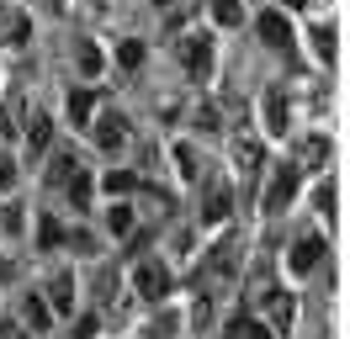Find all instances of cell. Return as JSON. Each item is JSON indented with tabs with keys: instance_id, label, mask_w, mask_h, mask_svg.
Returning a JSON list of instances; mask_svg holds the SVG:
<instances>
[{
	"instance_id": "25",
	"label": "cell",
	"mask_w": 350,
	"mask_h": 339,
	"mask_svg": "<svg viewBox=\"0 0 350 339\" xmlns=\"http://www.w3.org/2000/svg\"><path fill=\"white\" fill-rule=\"evenodd\" d=\"M170 159H175V170H180V180H197V175H202V159H197V148H191V144H175Z\"/></svg>"
},
{
	"instance_id": "29",
	"label": "cell",
	"mask_w": 350,
	"mask_h": 339,
	"mask_svg": "<svg viewBox=\"0 0 350 339\" xmlns=\"http://www.w3.org/2000/svg\"><path fill=\"white\" fill-rule=\"evenodd\" d=\"M308 38H313V53H319V59L334 64V27H313Z\"/></svg>"
},
{
	"instance_id": "15",
	"label": "cell",
	"mask_w": 350,
	"mask_h": 339,
	"mask_svg": "<svg viewBox=\"0 0 350 339\" xmlns=\"http://www.w3.org/2000/svg\"><path fill=\"white\" fill-rule=\"evenodd\" d=\"M292 165L297 170H319V165H329V138H319V133H313V138H297V148H292Z\"/></svg>"
},
{
	"instance_id": "26",
	"label": "cell",
	"mask_w": 350,
	"mask_h": 339,
	"mask_svg": "<svg viewBox=\"0 0 350 339\" xmlns=\"http://www.w3.org/2000/svg\"><path fill=\"white\" fill-rule=\"evenodd\" d=\"M207 11H213L218 27H239L244 21V0H207Z\"/></svg>"
},
{
	"instance_id": "11",
	"label": "cell",
	"mask_w": 350,
	"mask_h": 339,
	"mask_svg": "<svg viewBox=\"0 0 350 339\" xmlns=\"http://www.w3.org/2000/svg\"><path fill=\"white\" fill-rule=\"evenodd\" d=\"M22 127H27V90L16 85V90L0 101V133H5V138H22Z\"/></svg>"
},
{
	"instance_id": "1",
	"label": "cell",
	"mask_w": 350,
	"mask_h": 339,
	"mask_svg": "<svg viewBox=\"0 0 350 339\" xmlns=\"http://www.w3.org/2000/svg\"><path fill=\"white\" fill-rule=\"evenodd\" d=\"M297 191H303V170L297 165H276L271 180H265V191H260V212L265 217H282V212L297 202Z\"/></svg>"
},
{
	"instance_id": "32",
	"label": "cell",
	"mask_w": 350,
	"mask_h": 339,
	"mask_svg": "<svg viewBox=\"0 0 350 339\" xmlns=\"http://www.w3.org/2000/svg\"><path fill=\"white\" fill-rule=\"evenodd\" d=\"M101 186H107V191H111V196H128V191H133V186H138V180H133L128 170H111V175H107V180H101Z\"/></svg>"
},
{
	"instance_id": "4",
	"label": "cell",
	"mask_w": 350,
	"mask_h": 339,
	"mask_svg": "<svg viewBox=\"0 0 350 339\" xmlns=\"http://www.w3.org/2000/svg\"><path fill=\"white\" fill-rule=\"evenodd\" d=\"M133 297L138 302H165L170 297V271L159 260H133Z\"/></svg>"
},
{
	"instance_id": "21",
	"label": "cell",
	"mask_w": 350,
	"mask_h": 339,
	"mask_svg": "<svg viewBox=\"0 0 350 339\" xmlns=\"http://www.w3.org/2000/svg\"><path fill=\"white\" fill-rule=\"evenodd\" d=\"M133 223H138V207H133V202H111L107 207V228L117 233V239H128Z\"/></svg>"
},
{
	"instance_id": "37",
	"label": "cell",
	"mask_w": 350,
	"mask_h": 339,
	"mask_svg": "<svg viewBox=\"0 0 350 339\" xmlns=\"http://www.w3.org/2000/svg\"><path fill=\"white\" fill-rule=\"evenodd\" d=\"M149 5H154V11H170V5H175V0H149Z\"/></svg>"
},
{
	"instance_id": "8",
	"label": "cell",
	"mask_w": 350,
	"mask_h": 339,
	"mask_svg": "<svg viewBox=\"0 0 350 339\" xmlns=\"http://www.w3.org/2000/svg\"><path fill=\"white\" fill-rule=\"evenodd\" d=\"M228 212H234V186L223 175H213L202 186V223H228Z\"/></svg>"
},
{
	"instance_id": "35",
	"label": "cell",
	"mask_w": 350,
	"mask_h": 339,
	"mask_svg": "<svg viewBox=\"0 0 350 339\" xmlns=\"http://www.w3.org/2000/svg\"><path fill=\"white\" fill-rule=\"evenodd\" d=\"M0 339H32V329L27 323H0Z\"/></svg>"
},
{
	"instance_id": "28",
	"label": "cell",
	"mask_w": 350,
	"mask_h": 339,
	"mask_svg": "<svg viewBox=\"0 0 350 339\" xmlns=\"http://www.w3.org/2000/svg\"><path fill=\"white\" fill-rule=\"evenodd\" d=\"M313 207H319V217H324V228H334V175H324V180H319Z\"/></svg>"
},
{
	"instance_id": "14",
	"label": "cell",
	"mask_w": 350,
	"mask_h": 339,
	"mask_svg": "<svg viewBox=\"0 0 350 339\" xmlns=\"http://www.w3.org/2000/svg\"><path fill=\"white\" fill-rule=\"evenodd\" d=\"M43 159H48V170H43V186H48V191H59V186L69 180V175L80 170V165H75V154H69V148H53V154H43Z\"/></svg>"
},
{
	"instance_id": "5",
	"label": "cell",
	"mask_w": 350,
	"mask_h": 339,
	"mask_svg": "<svg viewBox=\"0 0 350 339\" xmlns=\"http://www.w3.org/2000/svg\"><path fill=\"white\" fill-rule=\"evenodd\" d=\"M175 53H180V69H186L191 80H207V74H213V38H207V32H186V38L175 42Z\"/></svg>"
},
{
	"instance_id": "2",
	"label": "cell",
	"mask_w": 350,
	"mask_h": 339,
	"mask_svg": "<svg viewBox=\"0 0 350 339\" xmlns=\"http://www.w3.org/2000/svg\"><path fill=\"white\" fill-rule=\"evenodd\" d=\"M239 249H244V239L234 228H223L207 249H202V275L207 281H223V275H239Z\"/></svg>"
},
{
	"instance_id": "20",
	"label": "cell",
	"mask_w": 350,
	"mask_h": 339,
	"mask_svg": "<svg viewBox=\"0 0 350 339\" xmlns=\"http://www.w3.org/2000/svg\"><path fill=\"white\" fill-rule=\"evenodd\" d=\"M223 339H282V334H276V329H271L265 318H260V323H255V318H234Z\"/></svg>"
},
{
	"instance_id": "23",
	"label": "cell",
	"mask_w": 350,
	"mask_h": 339,
	"mask_svg": "<svg viewBox=\"0 0 350 339\" xmlns=\"http://www.w3.org/2000/svg\"><path fill=\"white\" fill-rule=\"evenodd\" d=\"M117 69H122V74H138V69H144V42L138 38L117 42Z\"/></svg>"
},
{
	"instance_id": "24",
	"label": "cell",
	"mask_w": 350,
	"mask_h": 339,
	"mask_svg": "<svg viewBox=\"0 0 350 339\" xmlns=\"http://www.w3.org/2000/svg\"><path fill=\"white\" fill-rule=\"evenodd\" d=\"M59 244H64V223L53 212H43L38 217V249H59Z\"/></svg>"
},
{
	"instance_id": "19",
	"label": "cell",
	"mask_w": 350,
	"mask_h": 339,
	"mask_svg": "<svg viewBox=\"0 0 350 339\" xmlns=\"http://www.w3.org/2000/svg\"><path fill=\"white\" fill-rule=\"evenodd\" d=\"M75 64H80V74H85V80H101V69H107V59H101V48H96V42H75Z\"/></svg>"
},
{
	"instance_id": "9",
	"label": "cell",
	"mask_w": 350,
	"mask_h": 339,
	"mask_svg": "<svg viewBox=\"0 0 350 339\" xmlns=\"http://www.w3.org/2000/svg\"><path fill=\"white\" fill-rule=\"evenodd\" d=\"M75 292H80V281H75V271H53V275H48V286H43V302L53 308V318L75 313Z\"/></svg>"
},
{
	"instance_id": "33",
	"label": "cell",
	"mask_w": 350,
	"mask_h": 339,
	"mask_svg": "<svg viewBox=\"0 0 350 339\" xmlns=\"http://www.w3.org/2000/svg\"><path fill=\"white\" fill-rule=\"evenodd\" d=\"M16 175H22V170H16V154H0V196L16 186Z\"/></svg>"
},
{
	"instance_id": "13",
	"label": "cell",
	"mask_w": 350,
	"mask_h": 339,
	"mask_svg": "<svg viewBox=\"0 0 350 339\" xmlns=\"http://www.w3.org/2000/svg\"><path fill=\"white\" fill-rule=\"evenodd\" d=\"M27 159H43L48 148H53V117H27Z\"/></svg>"
},
{
	"instance_id": "6",
	"label": "cell",
	"mask_w": 350,
	"mask_h": 339,
	"mask_svg": "<svg viewBox=\"0 0 350 339\" xmlns=\"http://www.w3.org/2000/svg\"><path fill=\"white\" fill-rule=\"evenodd\" d=\"M255 302L265 308V323H271L276 334H286V329H292V318H297V297L286 292V286H265Z\"/></svg>"
},
{
	"instance_id": "27",
	"label": "cell",
	"mask_w": 350,
	"mask_h": 339,
	"mask_svg": "<svg viewBox=\"0 0 350 339\" xmlns=\"http://www.w3.org/2000/svg\"><path fill=\"white\" fill-rule=\"evenodd\" d=\"M27 38H32V16L27 11L5 16V48H27Z\"/></svg>"
},
{
	"instance_id": "7",
	"label": "cell",
	"mask_w": 350,
	"mask_h": 339,
	"mask_svg": "<svg viewBox=\"0 0 350 339\" xmlns=\"http://www.w3.org/2000/svg\"><path fill=\"white\" fill-rule=\"evenodd\" d=\"M255 32H260L265 48H276V53H292V21H286L282 5H271V11H260L255 16Z\"/></svg>"
},
{
	"instance_id": "3",
	"label": "cell",
	"mask_w": 350,
	"mask_h": 339,
	"mask_svg": "<svg viewBox=\"0 0 350 339\" xmlns=\"http://www.w3.org/2000/svg\"><path fill=\"white\" fill-rule=\"evenodd\" d=\"M85 133L96 138L101 154H122V148H128V117H122L117 106H96V117L85 122Z\"/></svg>"
},
{
	"instance_id": "17",
	"label": "cell",
	"mask_w": 350,
	"mask_h": 339,
	"mask_svg": "<svg viewBox=\"0 0 350 339\" xmlns=\"http://www.w3.org/2000/svg\"><path fill=\"white\" fill-rule=\"evenodd\" d=\"M96 106H101V96H96V85H80L75 96H69V122L85 127L90 117H96Z\"/></svg>"
},
{
	"instance_id": "36",
	"label": "cell",
	"mask_w": 350,
	"mask_h": 339,
	"mask_svg": "<svg viewBox=\"0 0 350 339\" xmlns=\"http://www.w3.org/2000/svg\"><path fill=\"white\" fill-rule=\"evenodd\" d=\"M90 5H96V11H117L122 0H90Z\"/></svg>"
},
{
	"instance_id": "22",
	"label": "cell",
	"mask_w": 350,
	"mask_h": 339,
	"mask_svg": "<svg viewBox=\"0 0 350 339\" xmlns=\"http://www.w3.org/2000/svg\"><path fill=\"white\" fill-rule=\"evenodd\" d=\"M260 159H265V148L255 144V138H239V144H234V165H239V175H255Z\"/></svg>"
},
{
	"instance_id": "38",
	"label": "cell",
	"mask_w": 350,
	"mask_h": 339,
	"mask_svg": "<svg viewBox=\"0 0 350 339\" xmlns=\"http://www.w3.org/2000/svg\"><path fill=\"white\" fill-rule=\"evenodd\" d=\"M282 5H286V11H303V5H308V0H282Z\"/></svg>"
},
{
	"instance_id": "12",
	"label": "cell",
	"mask_w": 350,
	"mask_h": 339,
	"mask_svg": "<svg viewBox=\"0 0 350 339\" xmlns=\"http://www.w3.org/2000/svg\"><path fill=\"white\" fill-rule=\"evenodd\" d=\"M59 191L69 196V207H75V212H90V196H96V170H75Z\"/></svg>"
},
{
	"instance_id": "18",
	"label": "cell",
	"mask_w": 350,
	"mask_h": 339,
	"mask_svg": "<svg viewBox=\"0 0 350 339\" xmlns=\"http://www.w3.org/2000/svg\"><path fill=\"white\" fill-rule=\"evenodd\" d=\"M22 323H27V329H53V308L43 302V292H27V302H22Z\"/></svg>"
},
{
	"instance_id": "30",
	"label": "cell",
	"mask_w": 350,
	"mask_h": 339,
	"mask_svg": "<svg viewBox=\"0 0 350 339\" xmlns=\"http://www.w3.org/2000/svg\"><path fill=\"white\" fill-rule=\"evenodd\" d=\"M0 228H5V233H22V228H27V207H22V202L0 207Z\"/></svg>"
},
{
	"instance_id": "31",
	"label": "cell",
	"mask_w": 350,
	"mask_h": 339,
	"mask_svg": "<svg viewBox=\"0 0 350 339\" xmlns=\"http://www.w3.org/2000/svg\"><path fill=\"white\" fill-rule=\"evenodd\" d=\"M96 302H111V297H117V271H111V265H101V271H96Z\"/></svg>"
},
{
	"instance_id": "16",
	"label": "cell",
	"mask_w": 350,
	"mask_h": 339,
	"mask_svg": "<svg viewBox=\"0 0 350 339\" xmlns=\"http://www.w3.org/2000/svg\"><path fill=\"white\" fill-rule=\"evenodd\" d=\"M260 122H265L271 138H282V133H286V96H282V90H271V96L260 101Z\"/></svg>"
},
{
	"instance_id": "10",
	"label": "cell",
	"mask_w": 350,
	"mask_h": 339,
	"mask_svg": "<svg viewBox=\"0 0 350 339\" xmlns=\"http://www.w3.org/2000/svg\"><path fill=\"white\" fill-rule=\"evenodd\" d=\"M319 260H324V239H292V249H286V271L292 275H308V271H319Z\"/></svg>"
},
{
	"instance_id": "34",
	"label": "cell",
	"mask_w": 350,
	"mask_h": 339,
	"mask_svg": "<svg viewBox=\"0 0 350 339\" xmlns=\"http://www.w3.org/2000/svg\"><path fill=\"white\" fill-rule=\"evenodd\" d=\"M96 329H101V318H96V313H80V318H75V339H90Z\"/></svg>"
}]
</instances>
